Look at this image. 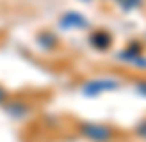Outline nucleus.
I'll list each match as a JSON object with an SVG mask.
<instances>
[{
  "label": "nucleus",
  "mask_w": 146,
  "mask_h": 142,
  "mask_svg": "<svg viewBox=\"0 0 146 142\" xmlns=\"http://www.w3.org/2000/svg\"><path fill=\"white\" fill-rule=\"evenodd\" d=\"M90 44H92L96 50H109V46H111V35H109L107 31H96L94 35L90 37Z\"/></svg>",
  "instance_id": "obj_4"
},
{
  "label": "nucleus",
  "mask_w": 146,
  "mask_h": 142,
  "mask_svg": "<svg viewBox=\"0 0 146 142\" xmlns=\"http://www.w3.org/2000/svg\"><path fill=\"white\" fill-rule=\"evenodd\" d=\"M81 133L90 142H111L113 140V129L103 123H83L81 125Z\"/></svg>",
  "instance_id": "obj_1"
},
{
  "label": "nucleus",
  "mask_w": 146,
  "mask_h": 142,
  "mask_svg": "<svg viewBox=\"0 0 146 142\" xmlns=\"http://www.w3.org/2000/svg\"><path fill=\"white\" fill-rule=\"evenodd\" d=\"M118 2H120V7L124 11H133V9L142 7V0H118Z\"/></svg>",
  "instance_id": "obj_5"
},
{
  "label": "nucleus",
  "mask_w": 146,
  "mask_h": 142,
  "mask_svg": "<svg viewBox=\"0 0 146 142\" xmlns=\"http://www.w3.org/2000/svg\"><path fill=\"white\" fill-rule=\"evenodd\" d=\"M135 136L142 138V140H146V120H142V123L135 127Z\"/></svg>",
  "instance_id": "obj_7"
},
{
  "label": "nucleus",
  "mask_w": 146,
  "mask_h": 142,
  "mask_svg": "<svg viewBox=\"0 0 146 142\" xmlns=\"http://www.w3.org/2000/svg\"><path fill=\"white\" fill-rule=\"evenodd\" d=\"M85 2H90V0H85Z\"/></svg>",
  "instance_id": "obj_9"
},
{
  "label": "nucleus",
  "mask_w": 146,
  "mask_h": 142,
  "mask_svg": "<svg viewBox=\"0 0 146 142\" xmlns=\"http://www.w3.org/2000/svg\"><path fill=\"white\" fill-rule=\"evenodd\" d=\"M59 24L63 29H87V20L81 13H66Z\"/></svg>",
  "instance_id": "obj_3"
},
{
  "label": "nucleus",
  "mask_w": 146,
  "mask_h": 142,
  "mask_svg": "<svg viewBox=\"0 0 146 142\" xmlns=\"http://www.w3.org/2000/svg\"><path fill=\"white\" fill-rule=\"evenodd\" d=\"M39 44L46 46V48H52V46L57 44V39L52 37V33H44V37H39Z\"/></svg>",
  "instance_id": "obj_6"
},
{
  "label": "nucleus",
  "mask_w": 146,
  "mask_h": 142,
  "mask_svg": "<svg viewBox=\"0 0 146 142\" xmlns=\"http://www.w3.org/2000/svg\"><path fill=\"white\" fill-rule=\"evenodd\" d=\"M137 90H140V92H142V94H144V96H146V81H142V83H140V87H137Z\"/></svg>",
  "instance_id": "obj_8"
},
{
  "label": "nucleus",
  "mask_w": 146,
  "mask_h": 142,
  "mask_svg": "<svg viewBox=\"0 0 146 142\" xmlns=\"http://www.w3.org/2000/svg\"><path fill=\"white\" fill-rule=\"evenodd\" d=\"M118 87V81H111V79H98V81H92V83H87L85 87H83V92L87 94V96H92V94H100L105 92V90H116Z\"/></svg>",
  "instance_id": "obj_2"
}]
</instances>
